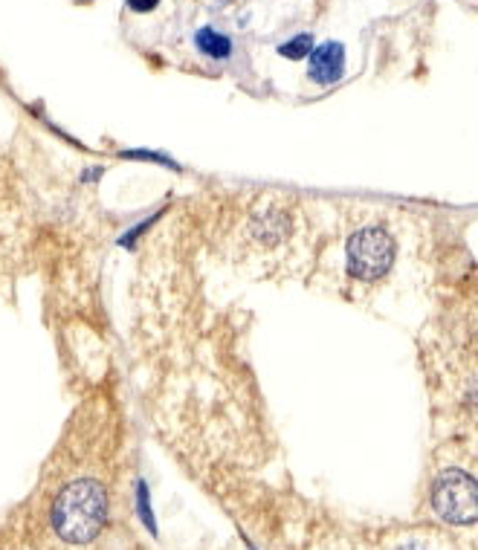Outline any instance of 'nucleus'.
<instances>
[{
	"instance_id": "obj_1",
	"label": "nucleus",
	"mask_w": 478,
	"mask_h": 550,
	"mask_svg": "<svg viewBox=\"0 0 478 550\" xmlns=\"http://www.w3.org/2000/svg\"><path fill=\"white\" fill-rule=\"evenodd\" d=\"M108 493L99 481L79 478L70 481L53 504V530L58 539L70 545H87L93 542L108 522Z\"/></svg>"
},
{
	"instance_id": "obj_2",
	"label": "nucleus",
	"mask_w": 478,
	"mask_h": 550,
	"mask_svg": "<svg viewBox=\"0 0 478 550\" xmlns=\"http://www.w3.org/2000/svg\"><path fill=\"white\" fill-rule=\"evenodd\" d=\"M397 238L386 223H363L345 241V275L360 284H374L392 273Z\"/></svg>"
},
{
	"instance_id": "obj_3",
	"label": "nucleus",
	"mask_w": 478,
	"mask_h": 550,
	"mask_svg": "<svg viewBox=\"0 0 478 550\" xmlns=\"http://www.w3.org/2000/svg\"><path fill=\"white\" fill-rule=\"evenodd\" d=\"M432 510L450 524H473L478 516L476 478L464 469H444L429 490Z\"/></svg>"
},
{
	"instance_id": "obj_4",
	"label": "nucleus",
	"mask_w": 478,
	"mask_h": 550,
	"mask_svg": "<svg viewBox=\"0 0 478 550\" xmlns=\"http://www.w3.org/2000/svg\"><path fill=\"white\" fill-rule=\"evenodd\" d=\"M310 82L316 84H334L342 79V67H345V50L337 41H325L322 47L310 50Z\"/></svg>"
},
{
	"instance_id": "obj_5",
	"label": "nucleus",
	"mask_w": 478,
	"mask_h": 550,
	"mask_svg": "<svg viewBox=\"0 0 478 550\" xmlns=\"http://www.w3.org/2000/svg\"><path fill=\"white\" fill-rule=\"evenodd\" d=\"M195 44L200 53L209 55V58H215V61H221V58H229V55H232V41H229L226 35H221V32H215L212 27L197 29Z\"/></svg>"
},
{
	"instance_id": "obj_6",
	"label": "nucleus",
	"mask_w": 478,
	"mask_h": 550,
	"mask_svg": "<svg viewBox=\"0 0 478 550\" xmlns=\"http://www.w3.org/2000/svg\"><path fill=\"white\" fill-rule=\"evenodd\" d=\"M310 50H313V38H310V35H296L293 41H287V44L279 47V53H282L284 58H302V55H308Z\"/></svg>"
},
{
	"instance_id": "obj_7",
	"label": "nucleus",
	"mask_w": 478,
	"mask_h": 550,
	"mask_svg": "<svg viewBox=\"0 0 478 550\" xmlns=\"http://www.w3.org/2000/svg\"><path fill=\"white\" fill-rule=\"evenodd\" d=\"M157 3H160V0H128V9H131V12H140L142 15V12H151Z\"/></svg>"
},
{
	"instance_id": "obj_8",
	"label": "nucleus",
	"mask_w": 478,
	"mask_h": 550,
	"mask_svg": "<svg viewBox=\"0 0 478 550\" xmlns=\"http://www.w3.org/2000/svg\"><path fill=\"white\" fill-rule=\"evenodd\" d=\"M400 550H426V548H423V545H418V542H409L406 548H400Z\"/></svg>"
}]
</instances>
